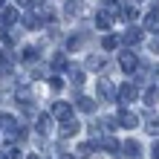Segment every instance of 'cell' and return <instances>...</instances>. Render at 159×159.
Listing matches in <instances>:
<instances>
[{"instance_id": "obj_1", "label": "cell", "mask_w": 159, "mask_h": 159, "mask_svg": "<svg viewBox=\"0 0 159 159\" xmlns=\"http://www.w3.org/2000/svg\"><path fill=\"white\" fill-rule=\"evenodd\" d=\"M70 116H72V104H70V101H55V104H52V119L67 121Z\"/></svg>"}, {"instance_id": "obj_2", "label": "cell", "mask_w": 159, "mask_h": 159, "mask_svg": "<svg viewBox=\"0 0 159 159\" xmlns=\"http://www.w3.org/2000/svg\"><path fill=\"white\" fill-rule=\"evenodd\" d=\"M119 67L125 70V72H136V67H139V58L133 52H121L119 55Z\"/></svg>"}, {"instance_id": "obj_3", "label": "cell", "mask_w": 159, "mask_h": 159, "mask_svg": "<svg viewBox=\"0 0 159 159\" xmlns=\"http://www.w3.org/2000/svg\"><path fill=\"white\" fill-rule=\"evenodd\" d=\"M81 130V125L75 119H67V121H61V127H58V133H61V139H70V136H75Z\"/></svg>"}, {"instance_id": "obj_4", "label": "cell", "mask_w": 159, "mask_h": 159, "mask_svg": "<svg viewBox=\"0 0 159 159\" xmlns=\"http://www.w3.org/2000/svg\"><path fill=\"white\" fill-rule=\"evenodd\" d=\"M119 125L127 127V130H133L139 125V119H136V113H130V110H119Z\"/></svg>"}, {"instance_id": "obj_5", "label": "cell", "mask_w": 159, "mask_h": 159, "mask_svg": "<svg viewBox=\"0 0 159 159\" xmlns=\"http://www.w3.org/2000/svg\"><path fill=\"white\" fill-rule=\"evenodd\" d=\"M119 101H136V84H121L119 87Z\"/></svg>"}, {"instance_id": "obj_6", "label": "cell", "mask_w": 159, "mask_h": 159, "mask_svg": "<svg viewBox=\"0 0 159 159\" xmlns=\"http://www.w3.org/2000/svg\"><path fill=\"white\" fill-rule=\"evenodd\" d=\"M121 148H125V156H130V159H139V156H142V148H139L136 139H127Z\"/></svg>"}, {"instance_id": "obj_7", "label": "cell", "mask_w": 159, "mask_h": 159, "mask_svg": "<svg viewBox=\"0 0 159 159\" xmlns=\"http://www.w3.org/2000/svg\"><path fill=\"white\" fill-rule=\"evenodd\" d=\"M98 96H101V101H113V84L101 78L98 81Z\"/></svg>"}, {"instance_id": "obj_8", "label": "cell", "mask_w": 159, "mask_h": 159, "mask_svg": "<svg viewBox=\"0 0 159 159\" xmlns=\"http://www.w3.org/2000/svg\"><path fill=\"white\" fill-rule=\"evenodd\" d=\"M35 127H38V133H49L52 130V116H38Z\"/></svg>"}, {"instance_id": "obj_9", "label": "cell", "mask_w": 159, "mask_h": 159, "mask_svg": "<svg viewBox=\"0 0 159 159\" xmlns=\"http://www.w3.org/2000/svg\"><path fill=\"white\" fill-rule=\"evenodd\" d=\"M121 41H125L127 46H133V43H139V41H142V32H139V29H127Z\"/></svg>"}, {"instance_id": "obj_10", "label": "cell", "mask_w": 159, "mask_h": 159, "mask_svg": "<svg viewBox=\"0 0 159 159\" xmlns=\"http://www.w3.org/2000/svg\"><path fill=\"white\" fill-rule=\"evenodd\" d=\"M145 29H151V32H159V12H151L145 17Z\"/></svg>"}, {"instance_id": "obj_11", "label": "cell", "mask_w": 159, "mask_h": 159, "mask_svg": "<svg viewBox=\"0 0 159 159\" xmlns=\"http://www.w3.org/2000/svg\"><path fill=\"white\" fill-rule=\"evenodd\" d=\"M70 81L75 84V87H81V84H84V70H78V67H70Z\"/></svg>"}, {"instance_id": "obj_12", "label": "cell", "mask_w": 159, "mask_h": 159, "mask_svg": "<svg viewBox=\"0 0 159 159\" xmlns=\"http://www.w3.org/2000/svg\"><path fill=\"white\" fill-rule=\"evenodd\" d=\"M78 110H84V113H93V110H96V101L87 98V96H81V98H78Z\"/></svg>"}, {"instance_id": "obj_13", "label": "cell", "mask_w": 159, "mask_h": 159, "mask_svg": "<svg viewBox=\"0 0 159 159\" xmlns=\"http://www.w3.org/2000/svg\"><path fill=\"white\" fill-rule=\"evenodd\" d=\"M121 9H125V12H121L125 20H136V17H139V9H136L133 3H127V6H121Z\"/></svg>"}, {"instance_id": "obj_14", "label": "cell", "mask_w": 159, "mask_h": 159, "mask_svg": "<svg viewBox=\"0 0 159 159\" xmlns=\"http://www.w3.org/2000/svg\"><path fill=\"white\" fill-rule=\"evenodd\" d=\"M81 15V3L78 0H67V17H78Z\"/></svg>"}, {"instance_id": "obj_15", "label": "cell", "mask_w": 159, "mask_h": 159, "mask_svg": "<svg viewBox=\"0 0 159 159\" xmlns=\"http://www.w3.org/2000/svg\"><path fill=\"white\" fill-rule=\"evenodd\" d=\"M38 23H41V17H38V15H32V12H26V15H23V26H26V29H35Z\"/></svg>"}, {"instance_id": "obj_16", "label": "cell", "mask_w": 159, "mask_h": 159, "mask_svg": "<svg viewBox=\"0 0 159 159\" xmlns=\"http://www.w3.org/2000/svg\"><path fill=\"white\" fill-rule=\"evenodd\" d=\"M20 58H23V61H26V64H32V61H35V58H38V49H35V46H26V49H23V52H20Z\"/></svg>"}, {"instance_id": "obj_17", "label": "cell", "mask_w": 159, "mask_h": 159, "mask_svg": "<svg viewBox=\"0 0 159 159\" xmlns=\"http://www.w3.org/2000/svg\"><path fill=\"white\" fill-rule=\"evenodd\" d=\"M0 17H3V23L9 26V23L17 20V12H15V9H3V12H0Z\"/></svg>"}, {"instance_id": "obj_18", "label": "cell", "mask_w": 159, "mask_h": 159, "mask_svg": "<svg viewBox=\"0 0 159 159\" xmlns=\"http://www.w3.org/2000/svg\"><path fill=\"white\" fill-rule=\"evenodd\" d=\"M148 133H151V136H159V116H151V119H148Z\"/></svg>"}, {"instance_id": "obj_19", "label": "cell", "mask_w": 159, "mask_h": 159, "mask_svg": "<svg viewBox=\"0 0 159 159\" xmlns=\"http://www.w3.org/2000/svg\"><path fill=\"white\" fill-rule=\"evenodd\" d=\"M87 67H90V70H101V67H104V58H101V55H98V58L93 55V58L87 61Z\"/></svg>"}, {"instance_id": "obj_20", "label": "cell", "mask_w": 159, "mask_h": 159, "mask_svg": "<svg viewBox=\"0 0 159 159\" xmlns=\"http://www.w3.org/2000/svg\"><path fill=\"white\" fill-rule=\"evenodd\" d=\"M145 104H156V87H148L145 90Z\"/></svg>"}, {"instance_id": "obj_21", "label": "cell", "mask_w": 159, "mask_h": 159, "mask_svg": "<svg viewBox=\"0 0 159 159\" xmlns=\"http://www.w3.org/2000/svg\"><path fill=\"white\" fill-rule=\"evenodd\" d=\"M101 46H104V49H116V46H119V38H116V35H107Z\"/></svg>"}, {"instance_id": "obj_22", "label": "cell", "mask_w": 159, "mask_h": 159, "mask_svg": "<svg viewBox=\"0 0 159 159\" xmlns=\"http://www.w3.org/2000/svg\"><path fill=\"white\" fill-rule=\"evenodd\" d=\"M93 153V142H81L78 145V156H90Z\"/></svg>"}, {"instance_id": "obj_23", "label": "cell", "mask_w": 159, "mask_h": 159, "mask_svg": "<svg viewBox=\"0 0 159 159\" xmlns=\"http://www.w3.org/2000/svg\"><path fill=\"white\" fill-rule=\"evenodd\" d=\"M104 151L116 153V151H119V142H116V139H104Z\"/></svg>"}, {"instance_id": "obj_24", "label": "cell", "mask_w": 159, "mask_h": 159, "mask_svg": "<svg viewBox=\"0 0 159 159\" xmlns=\"http://www.w3.org/2000/svg\"><path fill=\"white\" fill-rule=\"evenodd\" d=\"M52 67H55V70H64V67H67V58H64V55H55Z\"/></svg>"}, {"instance_id": "obj_25", "label": "cell", "mask_w": 159, "mask_h": 159, "mask_svg": "<svg viewBox=\"0 0 159 159\" xmlns=\"http://www.w3.org/2000/svg\"><path fill=\"white\" fill-rule=\"evenodd\" d=\"M49 87H52L55 93H58V90L64 87V81H61V78H55V75H52V78H49Z\"/></svg>"}, {"instance_id": "obj_26", "label": "cell", "mask_w": 159, "mask_h": 159, "mask_svg": "<svg viewBox=\"0 0 159 159\" xmlns=\"http://www.w3.org/2000/svg\"><path fill=\"white\" fill-rule=\"evenodd\" d=\"M6 156H9V159H20V151H15V148H12V151H9Z\"/></svg>"}, {"instance_id": "obj_27", "label": "cell", "mask_w": 159, "mask_h": 159, "mask_svg": "<svg viewBox=\"0 0 159 159\" xmlns=\"http://www.w3.org/2000/svg\"><path fill=\"white\" fill-rule=\"evenodd\" d=\"M17 3H20V6H35L38 0H17Z\"/></svg>"}, {"instance_id": "obj_28", "label": "cell", "mask_w": 159, "mask_h": 159, "mask_svg": "<svg viewBox=\"0 0 159 159\" xmlns=\"http://www.w3.org/2000/svg\"><path fill=\"white\" fill-rule=\"evenodd\" d=\"M151 49H159V38H153V41H151Z\"/></svg>"}, {"instance_id": "obj_29", "label": "cell", "mask_w": 159, "mask_h": 159, "mask_svg": "<svg viewBox=\"0 0 159 159\" xmlns=\"http://www.w3.org/2000/svg\"><path fill=\"white\" fill-rule=\"evenodd\" d=\"M153 159H159V142L153 145Z\"/></svg>"}, {"instance_id": "obj_30", "label": "cell", "mask_w": 159, "mask_h": 159, "mask_svg": "<svg viewBox=\"0 0 159 159\" xmlns=\"http://www.w3.org/2000/svg\"><path fill=\"white\" fill-rule=\"evenodd\" d=\"M61 159H75V156H72V153H61Z\"/></svg>"}, {"instance_id": "obj_31", "label": "cell", "mask_w": 159, "mask_h": 159, "mask_svg": "<svg viewBox=\"0 0 159 159\" xmlns=\"http://www.w3.org/2000/svg\"><path fill=\"white\" fill-rule=\"evenodd\" d=\"M3 3H6V0H0V12H3Z\"/></svg>"}, {"instance_id": "obj_32", "label": "cell", "mask_w": 159, "mask_h": 159, "mask_svg": "<svg viewBox=\"0 0 159 159\" xmlns=\"http://www.w3.org/2000/svg\"><path fill=\"white\" fill-rule=\"evenodd\" d=\"M0 159H9V156H6V153H0Z\"/></svg>"}, {"instance_id": "obj_33", "label": "cell", "mask_w": 159, "mask_h": 159, "mask_svg": "<svg viewBox=\"0 0 159 159\" xmlns=\"http://www.w3.org/2000/svg\"><path fill=\"white\" fill-rule=\"evenodd\" d=\"M107 3H116V0H107Z\"/></svg>"}, {"instance_id": "obj_34", "label": "cell", "mask_w": 159, "mask_h": 159, "mask_svg": "<svg viewBox=\"0 0 159 159\" xmlns=\"http://www.w3.org/2000/svg\"><path fill=\"white\" fill-rule=\"evenodd\" d=\"M29 159H38V156H29Z\"/></svg>"}]
</instances>
